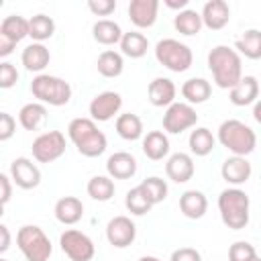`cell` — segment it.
Returning a JSON list of instances; mask_svg holds the SVG:
<instances>
[{
  "instance_id": "cell-1",
  "label": "cell",
  "mask_w": 261,
  "mask_h": 261,
  "mask_svg": "<svg viewBox=\"0 0 261 261\" xmlns=\"http://www.w3.org/2000/svg\"><path fill=\"white\" fill-rule=\"evenodd\" d=\"M208 67L214 75V84L222 90H232L243 77V61L237 49L216 45L208 53Z\"/></svg>"
},
{
  "instance_id": "cell-2",
  "label": "cell",
  "mask_w": 261,
  "mask_h": 261,
  "mask_svg": "<svg viewBox=\"0 0 261 261\" xmlns=\"http://www.w3.org/2000/svg\"><path fill=\"white\" fill-rule=\"evenodd\" d=\"M67 135L84 157H98L108 147L106 135L98 130L92 118H73L67 126Z\"/></svg>"
},
{
  "instance_id": "cell-3",
  "label": "cell",
  "mask_w": 261,
  "mask_h": 261,
  "mask_svg": "<svg viewBox=\"0 0 261 261\" xmlns=\"http://www.w3.org/2000/svg\"><path fill=\"white\" fill-rule=\"evenodd\" d=\"M218 141L224 149H228L232 155H239V157H247L249 153L255 151V145H257V135L251 126H247L245 122L237 120V118H230V120H224L218 128Z\"/></svg>"
},
{
  "instance_id": "cell-4",
  "label": "cell",
  "mask_w": 261,
  "mask_h": 261,
  "mask_svg": "<svg viewBox=\"0 0 261 261\" xmlns=\"http://www.w3.org/2000/svg\"><path fill=\"white\" fill-rule=\"evenodd\" d=\"M218 210L222 222L232 230H241L249 224V196L241 188L222 190L218 196Z\"/></svg>"
},
{
  "instance_id": "cell-5",
  "label": "cell",
  "mask_w": 261,
  "mask_h": 261,
  "mask_svg": "<svg viewBox=\"0 0 261 261\" xmlns=\"http://www.w3.org/2000/svg\"><path fill=\"white\" fill-rule=\"evenodd\" d=\"M31 92L41 104L49 106H63L71 100V86L65 80L49 73H39L37 77H33Z\"/></svg>"
},
{
  "instance_id": "cell-6",
  "label": "cell",
  "mask_w": 261,
  "mask_h": 261,
  "mask_svg": "<svg viewBox=\"0 0 261 261\" xmlns=\"http://www.w3.org/2000/svg\"><path fill=\"white\" fill-rule=\"evenodd\" d=\"M16 245L27 261H49L53 247L43 228L35 224H24L16 232Z\"/></svg>"
},
{
  "instance_id": "cell-7",
  "label": "cell",
  "mask_w": 261,
  "mask_h": 261,
  "mask_svg": "<svg viewBox=\"0 0 261 261\" xmlns=\"http://www.w3.org/2000/svg\"><path fill=\"white\" fill-rule=\"evenodd\" d=\"M155 57L163 67H167L175 73L190 69L192 61H194L192 49L186 43H179L177 39H161L155 45Z\"/></svg>"
},
{
  "instance_id": "cell-8",
  "label": "cell",
  "mask_w": 261,
  "mask_h": 261,
  "mask_svg": "<svg viewBox=\"0 0 261 261\" xmlns=\"http://www.w3.org/2000/svg\"><path fill=\"white\" fill-rule=\"evenodd\" d=\"M59 245H61V251L71 261H92V257L96 253L92 239L88 234H84L82 230H75V228L63 230L59 237Z\"/></svg>"
},
{
  "instance_id": "cell-9",
  "label": "cell",
  "mask_w": 261,
  "mask_h": 261,
  "mask_svg": "<svg viewBox=\"0 0 261 261\" xmlns=\"http://www.w3.org/2000/svg\"><path fill=\"white\" fill-rule=\"evenodd\" d=\"M31 149L39 163H51L65 153V135L61 130H47L33 141Z\"/></svg>"
},
{
  "instance_id": "cell-10",
  "label": "cell",
  "mask_w": 261,
  "mask_h": 261,
  "mask_svg": "<svg viewBox=\"0 0 261 261\" xmlns=\"http://www.w3.org/2000/svg\"><path fill=\"white\" fill-rule=\"evenodd\" d=\"M196 122H198V114L192 108V104H186V102H173L163 114V128L171 135L184 133L196 126Z\"/></svg>"
},
{
  "instance_id": "cell-11",
  "label": "cell",
  "mask_w": 261,
  "mask_h": 261,
  "mask_svg": "<svg viewBox=\"0 0 261 261\" xmlns=\"http://www.w3.org/2000/svg\"><path fill=\"white\" fill-rule=\"evenodd\" d=\"M120 106H122L120 94L108 90V92H102V94L94 96V100L90 102V116H92L94 122L96 120L98 122H106V120H110V118H114L118 114Z\"/></svg>"
},
{
  "instance_id": "cell-12",
  "label": "cell",
  "mask_w": 261,
  "mask_h": 261,
  "mask_svg": "<svg viewBox=\"0 0 261 261\" xmlns=\"http://www.w3.org/2000/svg\"><path fill=\"white\" fill-rule=\"evenodd\" d=\"M137 237V226L128 216H114L106 226V239L112 247L124 249Z\"/></svg>"
},
{
  "instance_id": "cell-13",
  "label": "cell",
  "mask_w": 261,
  "mask_h": 261,
  "mask_svg": "<svg viewBox=\"0 0 261 261\" xmlns=\"http://www.w3.org/2000/svg\"><path fill=\"white\" fill-rule=\"evenodd\" d=\"M10 177L22 190H33V188H37L41 184L39 167L31 159H27V157H16L10 163Z\"/></svg>"
},
{
  "instance_id": "cell-14",
  "label": "cell",
  "mask_w": 261,
  "mask_h": 261,
  "mask_svg": "<svg viewBox=\"0 0 261 261\" xmlns=\"http://www.w3.org/2000/svg\"><path fill=\"white\" fill-rule=\"evenodd\" d=\"M159 0H130L128 2V18L137 29H149L157 20Z\"/></svg>"
},
{
  "instance_id": "cell-15",
  "label": "cell",
  "mask_w": 261,
  "mask_h": 261,
  "mask_svg": "<svg viewBox=\"0 0 261 261\" xmlns=\"http://www.w3.org/2000/svg\"><path fill=\"white\" fill-rule=\"evenodd\" d=\"M202 22L212 31H220L230 20V8L224 0H208L202 8Z\"/></svg>"
},
{
  "instance_id": "cell-16",
  "label": "cell",
  "mask_w": 261,
  "mask_h": 261,
  "mask_svg": "<svg viewBox=\"0 0 261 261\" xmlns=\"http://www.w3.org/2000/svg\"><path fill=\"white\" fill-rule=\"evenodd\" d=\"M220 173H222V179L226 184L241 186V184H245L251 177V163L247 161V157L232 155V157L224 159V163L220 167Z\"/></svg>"
},
{
  "instance_id": "cell-17",
  "label": "cell",
  "mask_w": 261,
  "mask_h": 261,
  "mask_svg": "<svg viewBox=\"0 0 261 261\" xmlns=\"http://www.w3.org/2000/svg\"><path fill=\"white\" fill-rule=\"evenodd\" d=\"M106 171L112 179H130L137 173V159L126 151L112 153L106 161Z\"/></svg>"
},
{
  "instance_id": "cell-18",
  "label": "cell",
  "mask_w": 261,
  "mask_h": 261,
  "mask_svg": "<svg viewBox=\"0 0 261 261\" xmlns=\"http://www.w3.org/2000/svg\"><path fill=\"white\" fill-rule=\"evenodd\" d=\"M165 173L175 184H186L194 175V161L188 153H173L165 163Z\"/></svg>"
},
{
  "instance_id": "cell-19",
  "label": "cell",
  "mask_w": 261,
  "mask_h": 261,
  "mask_svg": "<svg viewBox=\"0 0 261 261\" xmlns=\"http://www.w3.org/2000/svg\"><path fill=\"white\" fill-rule=\"evenodd\" d=\"M147 94H149V102L153 106H167L169 108L175 102L177 88H175V84L169 77H155L149 84Z\"/></svg>"
},
{
  "instance_id": "cell-20",
  "label": "cell",
  "mask_w": 261,
  "mask_h": 261,
  "mask_svg": "<svg viewBox=\"0 0 261 261\" xmlns=\"http://www.w3.org/2000/svg\"><path fill=\"white\" fill-rule=\"evenodd\" d=\"M20 61L24 65L27 71H43L49 61H51V53L49 49L43 45V43H31L22 49V55H20Z\"/></svg>"
},
{
  "instance_id": "cell-21",
  "label": "cell",
  "mask_w": 261,
  "mask_h": 261,
  "mask_svg": "<svg viewBox=\"0 0 261 261\" xmlns=\"http://www.w3.org/2000/svg\"><path fill=\"white\" fill-rule=\"evenodd\" d=\"M179 210L186 218L198 220L206 214L208 210V200L200 190H186L179 198Z\"/></svg>"
},
{
  "instance_id": "cell-22",
  "label": "cell",
  "mask_w": 261,
  "mask_h": 261,
  "mask_svg": "<svg viewBox=\"0 0 261 261\" xmlns=\"http://www.w3.org/2000/svg\"><path fill=\"white\" fill-rule=\"evenodd\" d=\"M257 96H259V82L257 77L253 75H245L241 77V82L230 90L228 98L234 106H247V104H253L257 102Z\"/></svg>"
},
{
  "instance_id": "cell-23",
  "label": "cell",
  "mask_w": 261,
  "mask_h": 261,
  "mask_svg": "<svg viewBox=\"0 0 261 261\" xmlns=\"http://www.w3.org/2000/svg\"><path fill=\"white\" fill-rule=\"evenodd\" d=\"M84 216V204L75 196H65L55 204V218L61 224H75Z\"/></svg>"
},
{
  "instance_id": "cell-24",
  "label": "cell",
  "mask_w": 261,
  "mask_h": 261,
  "mask_svg": "<svg viewBox=\"0 0 261 261\" xmlns=\"http://www.w3.org/2000/svg\"><path fill=\"white\" fill-rule=\"evenodd\" d=\"M181 96L188 100V104H202L212 96V86L204 77H190L181 86Z\"/></svg>"
},
{
  "instance_id": "cell-25",
  "label": "cell",
  "mask_w": 261,
  "mask_h": 261,
  "mask_svg": "<svg viewBox=\"0 0 261 261\" xmlns=\"http://www.w3.org/2000/svg\"><path fill=\"white\" fill-rule=\"evenodd\" d=\"M143 153L151 161H159L169 153V139L161 130H151L143 139Z\"/></svg>"
},
{
  "instance_id": "cell-26",
  "label": "cell",
  "mask_w": 261,
  "mask_h": 261,
  "mask_svg": "<svg viewBox=\"0 0 261 261\" xmlns=\"http://www.w3.org/2000/svg\"><path fill=\"white\" fill-rule=\"evenodd\" d=\"M92 35L94 39L100 43V45H114V43H120L122 41V29L118 22L110 20V18H102V20H96L94 27H92Z\"/></svg>"
},
{
  "instance_id": "cell-27",
  "label": "cell",
  "mask_w": 261,
  "mask_h": 261,
  "mask_svg": "<svg viewBox=\"0 0 261 261\" xmlns=\"http://www.w3.org/2000/svg\"><path fill=\"white\" fill-rule=\"evenodd\" d=\"M0 37L12 41L14 45L20 43L24 37H29V20L18 14H10L0 24Z\"/></svg>"
},
{
  "instance_id": "cell-28",
  "label": "cell",
  "mask_w": 261,
  "mask_h": 261,
  "mask_svg": "<svg viewBox=\"0 0 261 261\" xmlns=\"http://www.w3.org/2000/svg\"><path fill=\"white\" fill-rule=\"evenodd\" d=\"M45 120H47V108L41 102L24 104L18 112V122L27 130H37Z\"/></svg>"
},
{
  "instance_id": "cell-29",
  "label": "cell",
  "mask_w": 261,
  "mask_h": 261,
  "mask_svg": "<svg viewBox=\"0 0 261 261\" xmlns=\"http://www.w3.org/2000/svg\"><path fill=\"white\" fill-rule=\"evenodd\" d=\"M188 143H190V151H192L194 155H198V157H206V155L212 153V149H214V145H216V139L212 137L210 128H206V126H198V128H194V130L190 133Z\"/></svg>"
},
{
  "instance_id": "cell-30",
  "label": "cell",
  "mask_w": 261,
  "mask_h": 261,
  "mask_svg": "<svg viewBox=\"0 0 261 261\" xmlns=\"http://www.w3.org/2000/svg\"><path fill=\"white\" fill-rule=\"evenodd\" d=\"M120 49H122V53H124L126 57H130V59H139V57H143V55L147 53V49H149V41H147V37H145L143 33H139V31H130V33H124V35H122Z\"/></svg>"
},
{
  "instance_id": "cell-31",
  "label": "cell",
  "mask_w": 261,
  "mask_h": 261,
  "mask_svg": "<svg viewBox=\"0 0 261 261\" xmlns=\"http://www.w3.org/2000/svg\"><path fill=\"white\" fill-rule=\"evenodd\" d=\"M202 24H204V22H202V14L196 12V10H190V8L177 12V16L173 18V27H175V31L181 33V35H186V37L198 35L200 29H202Z\"/></svg>"
},
{
  "instance_id": "cell-32",
  "label": "cell",
  "mask_w": 261,
  "mask_h": 261,
  "mask_svg": "<svg viewBox=\"0 0 261 261\" xmlns=\"http://www.w3.org/2000/svg\"><path fill=\"white\" fill-rule=\"evenodd\" d=\"M96 65H98L100 75H104V77H118L122 73V69H124L122 55L118 51H112V49L102 51Z\"/></svg>"
},
{
  "instance_id": "cell-33",
  "label": "cell",
  "mask_w": 261,
  "mask_h": 261,
  "mask_svg": "<svg viewBox=\"0 0 261 261\" xmlns=\"http://www.w3.org/2000/svg\"><path fill=\"white\" fill-rule=\"evenodd\" d=\"M116 133L124 139V141H137L143 137V122L137 114L133 112H124L116 118Z\"/></svg>"
},
{
  "instance_id": "cell-34",
  "label": "cell",
  "mask_w": 261,
  "mask_h": 261,
  "mask_svg": "<svg viewBox=\"0 0 261 261\" xmlns=\"http://www.w3.org/2000/svg\"><path fill=\"white\" fill-rule=\"evenodd\" d=\"M234 47L239 49L241 55H245L249 59H261V31H257V29L245 31L243 37L237 39Z\"/></svg>"
},
{
  "instance_id": "cell-35",
  "label": "cell",
  "mask_w": 261,
  "mask_h": 261,
  "mask_svg": "<svg viewBox=\"0 0 261 261\" xmlns=\"http://www.w3.org/2000/svg\"><path fill=\"white\" fill-rule=\"evenodd\" d=\"M53 33H55V22L51 16L35 14L33 18H29V37L35 43H43L45 39L53 37Z\"/></svg>"
},
{
  "instance_id": "cell-36",
  "label": "cell",
  "mask_w": 261,
  "mask_h": 261,
  "mask_svg": "<svg viewBox=\"0 0 261 261\" xmlns=\"http://www.w3.org/2000/svg\"><path fill=\"white\" fill-rule=\"evenodd\" d=\"M88 196L98 202H108L114 196V181L110 175H94L88 181Z\"/></svg>"
},
{
  "instance_id": "cell-37",
  "label": "cell",
  "mask_w": 261,
  "mask_h": 261,
  "mask_svg": "<svg viewBox=\"0 0 261 261\" xmlns=\"http://www.w3.org/2000/svg\"><path fill=\"white\" fill-rule=\"evenodd\" d=\"M124 204H126V208H128V212L130 214H135V216H143V214H147L149 210H151V200L147 198V194L143 192V188L141 186H137V188H133V190H128L126 192V198H124Z\"/></svg>"
},
{
  "instance_id": "cell-38",
  "label": "cell",
  "mask_w": 261,
  "mask_h": 261,
  "mask_svg": "<svg viewBox=\"0 0 261 261\" xmlns=\"http://www.w3.org/2000/svg\"><path fill=\"white\" fill-rule=\"evenodd\" d=\"M139 186L143 188V192L147 194V198L151 200V204H159V202H163L167 198V184L161 177H155V175L153 177H147Z\"/></svg>"
},
{
  "instance_id": "cell-39",
  "label": "cell",
  "mask_w": 261,
  "mask_h": 261,
  "mask_svg": "<svg viewBox=\"0 0 261 261\" xmlns=\"http://www.w3.org/2000/svg\"><path fill=\"white\" fill-rule=\"evenodd\" d=\"M257 257V251L247 241H237L228 249V261H253Z\"/></svg>"
},
{
  "instance_id": "cell-40",
  "label": "cell",
  "mask_w": 261,
  "mask_h": 261,
  "mask_svg": "<svg viewBox=\"0 0 261 261\" xmlns=\"http://www.w3.org/2000/svg\"><path fill=\"white\" fill-rule=\"evenodd\" d=\"M16 82H18V71H16V67H14L12 63H8V61H2V63H0V88H2V90H8V88H12Z\"/></svg>"
},
{
  "instance_id": "cell-41",
  "label": "cell",
  "mask_w": 261,
  "mask_h": 261,
  "mask_svg": "<svg viewBox=\"0 0 261 261\" xmlns=\"http://www.w3.org/2000/svg\"><path fill=\"white\" fill-rule=\"evenodd\" d=\"M88 8L96 14V16H108L116 10V0H90Z\"/></svg>"
},
{
  "instance_id": "cell-42",
  "label": "cell",
  "mask_w": 261,
  "mask_h": 261,
  "mask_svg": "<svg viewBox=\"0 0 261 261\" xmlns=\"http://www.w3.org/2000/svg\"><path fill=\"white\" fill-rule=\"evenodd\" d=\"M16 130V120L8 112H0V141H8Z\"/></svg>"
},
{
  "instance_id": "cell-43",
  "label": "cell",
  "mask_w": 261,
  "mask_h": 261,
  "mask_svg": "<svg viewBox=\"0 0 261 261\" xmlns=\"http://www.w3.org/2000/svg\"><path fill=\"white\" fill-rule=\"evenodd\" d=\"M169 261H202L200 253L192 247H181V249H175L171 253V259Z\"/></svg>"
},
{
  "instance_id": "cell-44",
  "label": "cell",
  "mask_w": 261,
  "mask_h": 261,
  "mask_svg": "<svg viewBox=\"0 0 261 261\" xmlns=\"http://www.w3.org/2000/svg\"><path fill=\"white\" fill-rule=\"evenodd\" d=\"M10 179H12V177H8L6 173H0V202H2V206H6L8 200H10V196H12Z\"/></svg>"
},
{
  "instance_id": "cell-45",
  "label": "cell",
  "mask_w": 261,
  "mask_h": 261,
  "mask_svg": "<svg viewBox=\"0 0 261 261\" xmlns=\"http://www.w3.org/2000/svg\"><path fill=\"white\" fill-rule=\"evenodd\" d=\"M0 253H4V251H8V247H10V232H8V226L6 224H0Z\"/></svg>"
},
{
  "instance_id": "cell-46",
  "label": "cell",
  "mask_w": 261,
  "mask_h": 261,
  "mask_svg": "<svg viewBox=\"0 0 261 261\" xmlns=\"http://www.w3.org/2000/svg\"><path fill=\"white\" fill-rule=\"evenodd\" d=\"M16 45L12 43V41H8V39H4V37H0V57H8L10 53H12V49H14Z\"/></svg>"
},
{
  "instance_id": "cell-47",
  "label": "cell",
  "mask_w": 261,
  "mask_h": 261,
  "mask_svg": "<svg viewBox=\"0 0 261 261\" xmlns=\"http://www.w3.org/2000/svg\"><path fill=\"white\" fill-rule=\"evenodd\" d=\"M165 6L167 8H173V10H186V6H188V0H165Z\"/></svg>"
},
{
  "instance_id": "cell-48",
  "label": "cell",
  "mask_w": 261,
  "mask_h": 261,
  "mask_svg": "<svg viewBox=\"0 0 261 261\" xmlns=\"http://www.w3.org/2000/svg\"><path fill=\"white\" fill-rule=\"evenodd\" d=\"M253 118L261 124V100H257V102H255V106H253Z\"/></svg>"
},
{
  "instance_id": "cell-49",
  "label": "cell",
  "mask_w": 261,
  "mask_h": 261,
  "mask_svg": "<svg viewBox=\"0 0 261 261\" xmlns=\"http://www.w3.org/2000/svg\"><path fill=\"white\" fill-rule=\"evenodd\" d=\"M139 261H159L157 257H153V255H145V257H141Z\"/></svg>"
},
{
  "instance_id": "cell-50",
  "label": "cell",
  "mask_w": 261,
  "mask_h": 261,
  "mask_svg": "<svg viewBox=\"0 0 261 261\" xmlns=\"http://www.w3.org/2000/svg\"><path fill=\"white\" fill-rule=\"evenodd\" d=\"M253 261H261V257H255V259H253Z\"/></svg>"
},
{
  "instance_id": "cell-51",
  "label": "cell",
  "mask_w": 261,
  "mask_h": 261,
  "mask_svg": "<svg viewBox=\"0 0 261 261\" xmlns=\"http://www.w3.org/2000/svg\"><path fill=\"white\" fill-rule=\"evenodd\" d=\"M0 261H8V259H0Z\"/></svg>"
}]
</instances>
